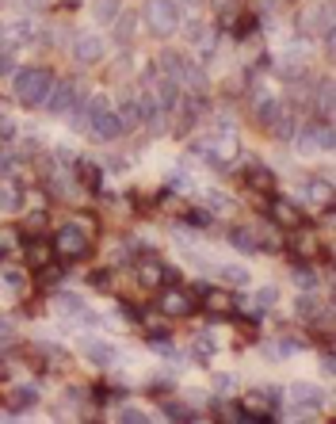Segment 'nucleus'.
Instances as JSON below:
<instances>
[{
	"label": "nucleus",
	"instance_id": "f257e3e1",
	"mask_svg": "<svg viewBox=\"0 0 336 424\" xmlns=\"http://www.w3.org/2000/svg\"><path fill=\"white\" fill-rule=\"evenodd\" d=\"M50 88H54V77H50V69H43V65H31V69L15 73V100H20L23 108L46 103Z\"/></svg>",
	"mask_w": 336,
	"mask_h": 424
},
{
	"label": "nucleus",
	"instance_id": "f03ea898",
	"mask_svg": "<svg viewBox=\"0 0 336 424\" xmlns=\"http://www.w3.org/2000/svg\"><path fill=\"white\" fill-rule=\"evenodd\" d=\"M142 20L157 38H168V35H176V27H180V4L176 0H145Z\"/></svg>",
	"mask_w": 336,
	"mask_h": 424
},
{
	"label": "nucleus",
	"instance_id": "7ed1b4c3",
	"mask_svg": "<svg viewBox=\"0 0 336 424\" xmlns=\"http://www.w3.org/2000/svg\"><path fill=\"white\" fill-rule=\"evenodd\" d=\"M54 252L65 260H85L88 252H92V237H88V230L80 222H65L61 230L54 233Z\"/></svg>",
	"mask_w": 336,
	"mask_h": 424
},
{
	"label": "nucleus",
	"instance_id": "20e7f679",
	"mask_svg": "<svg viewBox=\"0 0 336 424\" xmlns=\"http://www.w3.org/2000/svg\"><path fill=\"white\" fill-rule=\"evenodd\" d=\"M268 218H272L279 230H298V226H306V210L294 199H286V195H275V199L268 203Z\"/></svg>",
	"mask_w": 336,
	"mask_h": 424
},
{
	"label": "nucleus",
	"instance_id": "39448f33",
	"mask_svg": "<svg viewBox=\"0 0 336 424\" xmlns=\"http://www.w3.org/2000/svg\"><path fill=\"white\" fill-rule=\"evenodd\" d=\"M157 309L165 317H184V314H195V298H191V291L168 283V287L161 291V298H157Z\"/></svg>",
	"mask_w": 336,
	"mask_h": 424
},
{
	"label": "nucleus",
	"instance_id": "423d86ee",
	"mask_svg": "<svg viewBox=\"0 0 336 424\" xmlns=\"http://www.w3.org/2000/svg\"><path fill=\"white\" fill-rule=\"evenodd\" d=\"M286 397L294 402V417H309L314 409H321V405L329 402V397H325L317 386H309V382H294V386L286 390Z\"/></svg>",
	"mask_w": 336,
	"mask_h": 424
},
{
	"label": "nucleus",
	"instance_id": "0eeeda50",
	"mask_svg": "<svg viewBox=\"0 0 336 424\" xmlns=\"http://www.w3.org/2000/svg\"><path fill=\"white\" fill-rule=\"evenodd\" d=\"M88 130H92L96 142H115V138L126 134V130H122V119L115 115V111H96V115L88 119Z\"/></svg>",
	"mask_w": 336,
	"mask_h": 424
},
{
	"label": "nucleus",
	"instance_id": "6e6552de",
	"mask_svg": "<svg viewBox=\"0 0 336 424\" xmlns=\"http://www.w3.org/2000/svg\"><path fill=\"white\" fill-rule=\"evenodd\" d=\"M180 275L172 272V268H165L161 260H142L138 264V283L142 287H168V283H176Z\"/></svg>",
	"mask_w": 336,
	"mask_h": 424
},
{
	"label": "nucleus",
	"instance_id": "1a4fd4ad",
	"mask_svg": "<svg viewBox=\"0 0 336 424\" xmlns=\"http://www.w3.org/2000/svg\"><path fill=\"white\" fill-rule=\"evenodd\" d=\"M73 54H77L80 65H96L103 58V38L96 35V31H80V35L73 38Z\"/></svg>",
	"mask_w": 336,
	"mask_h": 424
},
{
	"label": "nucleus",
	"instance_id": "9d476101",
	"mask_svg": "<svg viewBox=\"0 0 336 424\" xmlns=\"http://www.w3.org/2000/svg\"><path fill=\"white\" fill-rule=\"evenodd\" d=\"M244 184L256 195H275V173L264 168L260 161H244Z\"/></svg>",
	"mask_w": 336,
	"mask_h": 424
},
{
	"label": "nucleus",
	"instance_id": "9b49d317",
	"mask_svg": "<svg viewBox=\"0 0 336 424\" xmlns=\"http://www.w3.org/2000/svg\"><path fill=\"white\" fill-rule=\"evenodd\" d=\"M187 43H191L203 58H210V54L218 50V31L207 27V23H195L191 20V23H187Z\"/></svg>",
	"mask_w": 336,
	"mask_h": 424
},
{
	"label": "nucleus",
	"instance_id": "f8f14e48",
	"mask_svg": "<svg viewBox=\"0 0 336 424\" xmlns=\"http://www.w3.org/2000/svg\"><path fill=\"white\" fill-rule=\"evenodd\" d=\"M302 50H306V43H294L291 50L279 58V65H275V73H279L283 80H298L302 73H306V58H302Z\"/></svg>",
	"mask_w": 336,
	"mask_h": 424
},
{
	"label": "nucleus",
	"instance_id": "ddd939ff",
	"mask_svg": "<svg viewBox=\"0 0 336 424\" xmlns=\"http://www.w3.org/2000/svg\"><path fill=\"white\" fill-rule=\"evenodd\" d=\"M291 252L298 260H314L317 252H321V237H317L314 230H306V226H298V230H294V237H291Z\"/></svg>",
	"mask_w": 336,
	"mask_h": 424
},
{
	"label": "nucleus",
	"instance_id": "4468645a",
	"mask_svg": "<svg viewBox=\"0 0 336 424\" xmlns=\"http://www.w3.org/2000/svg\"><path fill=\"white\" fill-rule=\"evenodd\" d=\"M73 103H77V85H73V80H61V85H54L50 96H46V108H50L54 115H65Z\"/></svg>",
	"mask_w": 336,
	"mask_h": 424
},
{
	"label": "nucleus",
	"instance_id": "2eb2a0df",
	"mask_svg": "<svg viewBox=\"0 0 336 424\" xmlns=\"http://www.w3.org/2000/svg\"><path fill=\"white\" fill-rule=\"evenodd\" d=\"M23 252H27V264L35 268V272H38V268H46V264L57 256V252H54V241H43V237L23 241Z\"/></svg>",
	"mask_w": 336,
	"mask_h": 424
},
{
	"label": "nucleus",
	"instance_id": "dca6fc26",
	"mask_svg": "<svg viewBox=\"0 0 336 424\" xmlns=\"http://www.w3.org/2000/svg\"><path fill=\"white\" fill-rule=\"evenodd\" d=\"M80 352H85L96 367H111L115 363V348L108 344V340H100V337H85L80 340Z\"/></svg>",
	"mask_w": 336,
	"mask_h": 424
},
{
	"label": "nucleus",
	"instance_id": "f3484780",
	"mask_svg": "<svg viewBox=\"0 0 336 424\" xmlns=\"http://www.w3.org/2000/svg\"><path fill=\"white\" fill-rule=\"evenodd\" d=\"M203 309H207V314H214V317H229L237 309V302H233V295H229V291H203Z\"/></svg>",
	"mask_w": 336,
	"mask_h": 424
},
{
	"label": "nucleus",
	"instance_id": "a211bd4d",
	"mask_svg": "<svg viewBox=\"0 0 336 424\" xmlns=\"http://www.w3.org/2000/svg\"><path fill=\"white\" fill-rule=\"evenodd\" d=\"M309 108H314L317 115L329 122V115H333V80L329 77L317 80V92H314V100H309Z\"/></svg>",
	"mask_w": 336,
	"mask_h": 424
},
{
	"label": "nucleus",
	"instance_id": "6ab92c4d",
	"mask_svg": "<svg viewBox=\"0 0 336 424\" xmlns=\"http://www.w3.org/2000/svg\"><path fill=\"white\" fill-rule=\"evenodd\" d=\"M23 199H27V195H23V187H20V184L0 180V210H4V214H15V210L23 207Z\"/></svg>",
	"mask_w": 336,
	"mask_h": 424
},
{
	"label": "nucleus",
	"instance_id": "aec40b11",
	"mask_svg": "<svg viewBox=\"0 0 336 424\" xmlns=\"http://www.w3.org/2000/svg\"><path fill=\"white\" fill-rule=\"evenodd\" d=\"M229 244H233L237 252H260V237L249 226H233V230H229Z\"/></svg>",
	"mask_w": 336,
	"mask_h": 424
},
{
	"label": "nucleus",
	"instance_id": "412c9836",
	"mask_svg": "<svg viewBox=\"0 0 336 424\" xmlns=\"http://www.w3.org/2000/svg\"><path fill=\"white\" fill-rule=\"evenodd\" d=\"M31 405H38V390L35 386H15L12 394H8V409L12 413H27Z\"/></svg>",
	"mask_w": 336,
	"mask_h": 424
},
{
	"label": "nucleus",
	"instance_id": "4be33fe9",
	"mask_svg": "<svg viewBox=\"0 0 336 424\" xmlns=\"http://www.w3.org/2000/svg\"><path fill=\"white\" fill-rule=\"evenodd\" d=\"M54 309L61 317H80V314H85V302H80V295H73V291H57V295H54Z\"/></svg>",
	"mask_w": 336,
	"mask_h": 424
},
{
	"label": "nucleus",
	"instance_id": "5701e85b",
	"mask_svg": "<svg viewBox=\"0 0 336 424\" xmlns=\"http://www.w3.org/2000/svg\"><path fill=\"white\" fill-rule=\"evenodd\" d=\"M302 344H306V340H298V337H283V340H272V344H264V356H268V360H286V356H294Z\"/></svg>",
	"mask_w": 336,
	"mask_h": 424
},
{
	"label": "nucleus",
	"instance_id": "b1692460",
	"mask_svg": "<svg viewBox=\"0 0 336 424\" xmlns=\"http://www.w3.org/2000/svg\"><path fill=\"white\" fill-rule=\"evenodd\" d=\"M111 23H115V43H119V46H130V43H134V27H138L134 15H130V12L122 15V12H119Z\"/></svg>",
	"mask_w": 336,
	"mask_h": 424
},
{
	"label": "nucleus",
	"instance_id": "393cba45",
	"mask_svg": "<svg viewBox=\"0 0 336 424\" xmlns=\"http://www.w3.org/2000/svg\"><path fill=\"white\" fill-rule=\"evenodd\" d=\"M294 138H298V149L306 153V157L321 153V134H317V126H302V130H294Z\"/></svg>",
	"mask_w": 336,
	"mask_h": 424
},
{
	"label": "nucleus",
	"instance_id": "a878e982",
	"mask_svg": "<svg viewBox=\"0 0 336 424\" xmlns=\"http://www.w3.org/2000/svg\"><path fill=\"white\" fill-rule=\"evenodd\" d=\"M77 165V184L88 187V191H96L100 187V165H92V161H73Z\"/></svg>",
	"mask_w": 336,
	"mask_h": 424
},
{
	"label": "nucleus",
	"instance_id": "bb28decb",
	"mask_svg": "<svg viewBox=\"0 0 336 424\" xmlns=\"http://www.w3.org/2000/svg\"><path fill=\"white\" fill-rule=\"evenodd\" d=\"M23 241H27V237H23L15 226H0V256H8V252H20Z\"/></svg>",
	"mask_w": 336,
	"mask_h": 424
},
{
	"label": "nucleus",
	"instance_id": "cd10ccee",
	"mask_svg": "<svg viewBox=\"0 0 336 424\" xmlns=\"http://www.w3.org/2000/svg\"><path fill=\"white\" fill-rule=\"evenodd\" d=\"M218 275H222V279L229 283V287H249V268H241V264H222L218 268Z\"/></svg>",
	"mask_w": 336,
	"mask_h": 424
},
{
	"label": "nucleus",
	"instance_id": "c85d7f7f",
	"mask_svg": "<svg viewBox=\"0 0 336 424\" xmlns=\"http://www.w3.org/2000/svg\"><path fill=\"white\" fill-rule=\"evenodd\" d=\"M272 138H279V142H291L294 138V130H298V122H294V115H286V111H279V119L272 122Z\"/></svg>",
	"mask_w": 336,
	"mask_h": 424
},
{
	"label": "nucleus",
	"instance_id": "c756f323",
	"mask_svg": "<svg viewBox=\"0 0 336 424\" xmlns=\"http://www.w3.org/2000/svg\"><path fill=\"white\" fill-rule=\"evenodd\" d=\"M157 210H168V214H184L187 203L180 199V191H172V187H168V191H161V195H157Z\"/></svg>",
	"mask_w": 336,
	"mask_h": 424
},
{
	"label": "nucleus",
	"instance_id": "7c9ffc66",
	"mask_svg": "<svg viewBox=\"0 0 336 424\" xmlns=\"http://www.w3.org/2000/svg\"><path fill=\"white\" fill-rule=\"evenodd\" d=\"M214 417H222V421H229V424H241L244 421V413H241V402H226V397H218L214 402Z\"/></svg>",
	"mask_w": 336,
	"mask_h": 424
},
{
	"label": "nucleus",
	"instance_id": "2f4dec72",
	"mask_svg": "<svg viewBox=\"0 0 336 424\" xmlns=\"http://www.w3.org/2000/svg\"><path fill=\"white\" fill-rule=\"evenodd\" d=\"M291 279L298 283V291H314L317 287V272H314V264H298L291 272Z\"/></svg>",
	"mask_w": 336,
	"mask_h": 424
},
{
	"label": "nucleus",
	"instance_id": "473e14b6",
	"mask_svg": "<svg viewBox=\"0 0 336 424\" xmlns=\"http://www.w3.org/2000/svg\"><path fill=\"white\" fill-rule=\"evenodd\" d=\"M119 12H122V4H119V0H96V4H92L96 23H111Z\"/></svg>",
	"mask_w": 336,
	"mask_h": 424
},
{
	"label": "nucleus",
	"instance_id": "72a5a7b5",
	"mask_svg": "<svg viewBox=\"0 0 336 424\" xmlns=\"http://www.w3.org/2000/svg\"><path fill=\"white\" fill-rule=\"evenodd\" d=\"M275 298H279V291H275V287H264V291H260L256 298H252L249 314H252V317H260V314H264L268 306H275Z\"/></svg>",
	"mask_w": 336,
	"mask_h": 424
},
{
	"label": "nucleus",
	"instance_id": "f704fd0d",
	"mask_svg": "<svg viewBox=\"0 0 336 424\" xmlns=\"http://www.w3.org/2000/svg\"><path fill=\"white\" fill-rule=\"evenodd\" d=\"M184 222L191 226V230H207V226L214 222V214H210L207 207H195V210H184Z\"/></svg>",
	"mask_w": 336,
	"mask_h": 424
},
{
	"label": "nucleus",
	"instance_id": "c9c22d12",
	"mask_svg": "<svg viewBox=\"0 0 336 424\" xmlns=\"http://www.w3.org/2000/svg\"><path fill=\"white\" fill-rule=\"evenodd\" d=\"M43 230H46V210H31V214L23 218V233H27V237H38Z\"/></svg>",
	"mask_w": 336,
	"mask_h": 424
},
{
	"label": "nucleus",
	"instance_id": "e433bc0d",
	"mask_svg": "<svg viewBox=\"0 0 336 424\" xmlns=\"http://www.w3.org/2000/svg\"><path fill=\"white\" fill-rule=\"evenodd\" d=\"M294 309H298V317H302V321H314V317L321 314V306H317L314 291H309V295H302V298H298V306H294Z\"/></svg>",
	"mask_w": 336,
	"mask_h": 424
},
{
	"label": "nucleus",
	"instance_id": "4c0bfd02",
	"mask_svg": "<svg viewBox=\"0 0 336 424\" xmlns=\"http://www.w3.org/2000/svg\"><path fill=\"white\" fill-rule=\"evenodd\" d=\"M229 27L237 31V38H252V35H256L260 23H256V15H237V20L229 23Z\"/></svg>",
	"mask_w": 336,
	"mask_h": 424
},
{
	"label": "nucleus",
	"instance_id": "58836bf2",
	"mask_svg": "<svg viewBox=\"0 0 336 424\" xmlns=\"http://www.w3.org/2000/svg\"><path fill=\"white\" fill-rule=\"evenodd\" d=\"M161 409H165V417H172V421H195V409H191V405H180V402H161Z\"/></svg>",
	"mask_w": 336,
	"mask_h": 424
},
{
	"label": "nucleus",
	"instance_id": "ea45409f",
	"mask_svg": "<svg viewBox=\"0 0 336 424\" xmlns=\"http://www.w3.org/2000/svg\"><path fill=\"white\" fill-rule=\"evenodd\" d=\"M0 283H4L8 291H23V283H27V275H23L20 268H4V272H0Z\"/></svg>",
	"mask_w": 336,
	"mask_h": 424
},
{
	"label": "nucleus",
	"instance_id": "a19ab883",
	"mask_svg": "<svg viewBox=\"0 0 336 424\" xmlns=\"http://www.w3.org/2000/svg\"><path fill=\"white\" fill-rule=\"evenodd\" d=\"M38 275H43V279H38V283H43V287H54V283H61V268H57L54 264V260H50V264H46V268H38Z\"/></svg>",
	"mask_w": 336,
	"mask_h": 424
},
{
	"label": "nucleus",
	"instance_id": "79ce46f5",
	"mask_svg": "<svg viewBox=\"0 0 336 424\" xmlns=\"http://www.w3.org/2000/svg\"><path fill=\"white\" fill-rule=\"evenodd\" d=\"M119 421L122 424H149V413L134 409V405H126V409H119Z\"/></svg>",
	"mask_w": 336,
	"mask_h": 424
},
{
	"label": "nucleus",
	"instance_id": "37998d69",
	"mask_svg": "<svg viewBox=\"0 0 336 424\" xmlns=\"http://www.w3.org/2000/svg\"><path fill=\"white\" fill-rule=\"evenodd\" d=\"M88 287H96V291H111V272H88Z\"/></svg>",
	"mask_w": 336,
	"mask_h": 424
},
{
	"label": "nucleus",
	"instance_id": "c03bdc74",
	"mask_svg": "<svg viewBox=\"0 0 336 424\" xmlns=\"http://www.w3.org/2000/svg\"><path fill=\"white\" fill-rule=\"evenodd\" d=\"M15 134H20V126H15L8 115H0V142H12Z\"/></svg>",
	"mask_w": 336,
	"mask_h": 424
},
{
	"label": "nucleus",
	"instance_id": "a18cd8bd",
	"mask_svg": "<svg viewBox=\"0 0 336 424\" xmlns=\"http://www.w3.org/2000/svg\"><path fill=\"white\" fill-rule=\"evenodd\" d=\"M210 352H214V344H210V337H195V356H199V360H207Z\"/></svg>",
	"mask_w": 336,
	"mask_h": 424
},
{
	"label": "nucleus",
	"instance_id": "49530a36",
	"mask_svg": "<svg viewBox=\"0 0 336 424\" xmlns=\"http://www.w3.org/2000/svg\"><path fill=\"white\" fill-rule=\"evenodd\" d=\"M214 386H218V394H229L237 382H233V374H214Z\"/></svg>",
	"mask_w": 336,
	"mask_h": 424
},
{
	"label": "nucleus",
	"instance_id": "de8ad7c7",
	"mask_svg": "<svg viewBox=\"0 0 336 424\" xmlns=\"http://www.w3.org/2000/svg\"><path fill=\"white\" fill-rule=\"evenodd\" d=\"M321 374H336V356H333V348H325V356H321Z\"/></svg>",
	"mask_w": 336,
	"mask_h": 424
},
{
	"label": "nucleus",
	"instance_id": "09e8293b",
	"mask_svg": "<svg viewBox=\"0 0 336 424\" xmlns=\"http://www.w3.org/2000/svg\"><path fill=\"white\" fill-rule=\"evenodd\" d=\"M15 340V325L12 321H0V344H12Z\"/></svg>",
	"mask_w": 336,
	"mask_h": 424
},
{
	"label": "nucleus",
	"instance_id": "8fccbe9b",
	"mask_svg": "<svg viewBox=\"0 0 336 424\" xmlns=\"http://www.w3.org/2000/svg\"><path fill=\"white\" fill-rule=\"evenodd\" d=\"M12 168H15V161L8 157V153H0V180H8V176H12Z\"/></svg>",
	"mask_w": 336,
	"mask_h": 424
},
{
	"label": "nucleus",
	"instance_id": "3c124183",
	"mask_svg": "<svg viewBox=\"0 0 336 424\" xmlns=\"http://www.w3.org/2000/svg\"><path fill=\"white\" fill-rule=\"evenodd\" d=\"M15 69V61H12V54H4L0 50V77H8V73Z\"/></svg>",
	"mask_w": 336,
	"mask_h": 424
},
{
	"label": "nucleus",
	"instance_id": "603ef678",
	"mask_svg": "<svg viewBox=\"0 0 336 424\" xmlns=\"http://www.w3.org/2000/svg\"><path fill=\"white\" fill-rule=\"evenodd\" d=\"M210 207H214V210H222V214H226V210L233 207V203H229L226 195H210Z\"/></svg>",
	"mask_w": 336,
	"mask_h": 424
},
{
	"label": "nucleus",
	"instance_id": "864d4df0",
	"mask_svg": "<svg viewBox=\"0 0 336 424\" xmlns=\"http://www.w3.org/2000/svg\"><path fill=\"white\" fill-rule=\"evenodd\" d=\"M283 4H291V0H260V8H268V12H272V8H283Z\"/></svg>",
	"mask_w": 336,
	"mask_h": 424
},
{
	"label": "nucleus",
	"instance_id": "5fc2aeb1",
	"mask_svg": "<svg viewBox=\"0 0 336 424\" xmlns=\"http://www.w3.org/2000/svg\"><path fill=\"white\" fill-rule=\"evenodd\" d=\"M23 8H31V12H38V8H46V0H20Z\"/></svg>",
	"mask_w": 336,
	"mask_h": 424
},
{
	"label": "nucleus",
	"instance_id": "6e6d98bb",
	"mask_svg": "<svg viewBox=\"0 0 336 424\" xmlns=\"http://www.w3.org/2000/svg\"><path fill=\"white\" fill-rule=\"evenodd\" d=\"M61 4H65V8H80L85 0H61Z\"/></svg>",
	"mask_w": 336,
	"mask_h": 424
},
{
	"label": "nucleus",
	"instance_id": "4d7b16f0",
	"mask_svg": "<svg viewBox=\"0 0 336 424\" xmlns=\"http://www.w3.org/2000/svg\"><path fill=\"white\" fill-rule=\"evenodd\" d=\"M4 379H8V363L0 360V382H4Z\"/></svg>",
	"mask_w": 336,
	"mask_h": 424
},
{
	"label": "nucleus",
	"instance_id": "13d9d810",
	"mask_svg": "<svg viewBox=\"0 0 336 424\" xmlns=\"http://www.w3.org/2000/svg\"><path fill=\"white\" fill-rule=\"evenodd\" d=\"M184 4H199V0H184Z\"/></svg>",
	"mask_w": 336,
	"mask_h": 424
}]
</instances>
